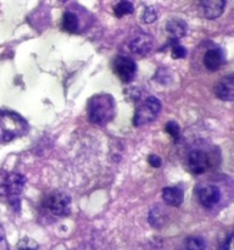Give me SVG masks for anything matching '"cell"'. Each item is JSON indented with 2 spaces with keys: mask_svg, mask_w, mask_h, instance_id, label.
<instances>
[{
  "mask_svg": "<svg viewBox=\"0 0 234 250\" xmlns=\"http://www.w3.org/2000/svg\"><path fill=\"white\" fill-rule=\"evenodd\" d=\"M188 166L194 175H202L210 166L209 155L200 149L190 151L188 156Z\"/></svg>",
  "mask_w": 234,
  "mask_h": 250,
  "instance_id": "obj_8",
  "label": "cell"
},
{
  "mask_svg": "<svg viewBox=\"0 0 234 250\" xmlns=\"http://www.w3.org/2000/svg\"><path fill=\"white\" fill-rule=\"evenodd\" d=\"M114 71L119 80L124 83L133 81L136 73V65L131 58L127 56H117L114 61Z\"/></svg>",
  "mask_w": 234,
  "mask_h": 250,
  "instance_id": "obj_6",
  "label": "cell"
},
{
  "mask_svg": "<svg viewBox=\"0 0 234 250\" xmlns=\"http://www.w3.org/2000/svg\"><path fill=\"white\" fill-rule=\"evenodd\" d=\"M232 242H233V234H229L228 238L219 246L218 250H232Z\"/></svg>",
  "mask_w": 234,
  "mask_h": 250,
  "instance_id": "obj_24",
  "label": "cell"
},
{
  "mask_svg": "<svg viewBox=\"0 0 234 250\" xmlns=\"http://www.w3.org/2000/svg\"><path fill=\"white\" fill-rule=\"evenodd\" d=\"M200 4L204 16L209 20H214L223 14L226 0H201Z\"/></svg>",
  "mask_w": 234,
  "mask_h": 250,
  "instance_id": "obj_11",
  "label": "cell"
},
{
  "mask_svg": "<svg viewBox=\"0 0 234 250\" xmlns=\"http://www.w3.org/2000/svg\"><path fill=\"white\" fill-rule=\"evenodd\" d=\"M148 161H149V164L153 166V167H156V168L160 167L161 164H162V160H161L160 156L155 155V154H151V155H149Z\"/></svg>",
  "mask_w": 234,
  "mask_h": 250,
  "instance_id": "obj_22",
  "label": "cell"
},
{
  "mask_svg": "<svg viewBox=\"0 0 234 250\" xmlns=\"http://www.w3.org/2000/svg\"><path fill=\"white\" fill-rule=\"evenodd\" d=\"M178 41H171L168 45H171L172 48V58L173 59H183L187 55V50H185L184 46H182L180 44L177 43Z\"/></svg>",
  "mask_w": 234,
  "mask_h": 250,
  "instance_id": "obj_19",
  "label": "cell"
},
{
  "mask_svg": "<svg viewBox=\"0 0 234 250\" xmlns=\"http://www.w3.org/2000/svg\"><path fill=\"white\" fill-rule=\"evenodd\" d=\"M162 199L167 205L177 208L184 202V193L179 187H167L162 189Z\"/></svg>",
  "mask_w": 234,
  "mask_h": 250,
  "instance_id": "obj_13",
  "label": "cell"
},
{
  "mask_svg": "<svg viewBox=\"0 0 234 250\" xmlns=\"http://www.w3.org/2000/svg\"><path fill=\"white\" fill-rule=\"evenodd\" d=\"M161 111V102L155 97H148L138 105L133 117L134 126H143L153 122Z\"/></svg>",
  "mask_w": 234,
  "mask_h": 250,
  "instance_id": "obj_4",
  "label": "cell"
},
{
  "mask_svg": "<svg viewBox=\"0 0 234 250\" xmlns=\"http://www.w3.org/2000/svg\"><path fill=\"white\" fill-rule=\"evenodd\" d=\"M78 26H79V22H78L77 16L73 12L66 11L62 17L63 29L66 32H70V33H76L78 31Z\"/></svg>",
  "mask_w": 234,
  "mask_h": 250,
  "instance_id": "obj_15",
  "label": "cell"
},
{
  "mask_svg": "<svg viewBox=\"0 0 234 250\" xmlns=\"http://www.w3.org/2000/svg\"><path fill=\"white\" fill-rule=\"evenodd\" d=\"M165 129L166 132H167L168 134H170L171 137H172L175 141H178V138H179V126H178L177 122H167L165 126Z\"/></svg>",
  "mask_w": 234,
  "mask_h": 250,
  "instance_id": "obj_21",
  "label": "cell"
},
{
  "mask_svg": "<svg viewBox=\"0 0 234 250\" xmlns=\"http://www.w3.org/2000/svg\"><path fill=\"white\" fill-rule=\"evenodd\" d=\"M114 11H115V15H116V17L121 19V17L124 16V15L133 14L134 6L129 0H121V1L114 7Z\"/></svg>",
  "mask_w": 234,
  "mask_h": 250,
  "instance_id": "obj_16",
  "label": "cell"
},
{
  "mask_svg": "<svg viewBox=\"0 0 234 250\" xmlns=\"http://www.w3.org/2000/svg\"><path fill=\"white\" fill-rule=\"evenodd\" d=\"M214 94L217 98L224 102H233L234 100V77L233 75H229L219 81L214 88Z\"/></svg>",
  "mask_w": 234,
  "mask_h": 250,
  "instance_id": "obj_10",
  "label": "cell"
},
{
  "mask_svg": "<svg viewBox=\"0 0 234 250\" xmlns=\"http://www.w3.org/2000/svg\"><path fill=\"white\" fill-rule=\"evenodd\" d=\"M166 31L170 34L171 41H178L187 34V23L183 20L172 19L166 23Z\"/></svg>",
  "mask_w": 234,
  "mask_h": 250,
  "instance_id": "obj_14",
  "label": "cell"
},
{
  "mask_svg": "<svg viewBox=\"0 0 234 250\" xmlns=\"http://www.w3.org/2000/svg\"><path fill=\"white\" fill-rule=\"evenodd\" d=\"M26 178L23 175L16 172H10L0 178V197L6 199L16 211L21 208L20 195L24 188Z\"/></svg>",
  "mask_w": 234,
  "mask_h": 250,
  "instance_id": "obj_3",
  "label": "cell"
},
{
  "mask_svg": "<svg viewBox=\"0 0 234 250\" xmlns=\"http://www.w3.org/2000/svg\"><path fill=\"white\" fill-rule=\"evenodd\" d=\"M185 250H205L206 244L200 237H189L184 243Z\"/></svg>",
  "mask_w": 234,
  "mask_h": 250,
  "instance_id": "obj_17",
  "label": "cell"
},
{
  "mask_svg": "<svg viewBox=\"0 0 234 250\" xmlns=\"http://www.w3.org/2000/svg\"><path fill=\"white\" fill-rule=\"evenodd\" d=\"M60 1H67V0H60Z\"/></svg>",
  "mask_w": 234,
  "mask_h": 250,
  "instance_id": "obj_25",
  "label": "cell"
},
{
  "mask_svg": "<svg viewBox=\"0 0 234 250\" xmlns=\"http://www.w3.org/2000/svg\"><path fill=\"white\" fill-rule=\"evenodd\" d=\"M153 37L146 33H139L129 42V50L136 55H146L153 49Z\"/></svg>",
  "mask_w": 234,
  "mask_h": 250,
  "instance_id": "obj_9",
  "label": "cell"
},
{
  "mask_svg": "<svg viewBox=\"0 0 234 250\" xmlns=\"http://www.w3.org/2000/svg\"><path fill=\"white\" fill-rule=\"evenodd\" d=\"M0 250H9V244H7L6 237H5V231L0 226Z\"/></svg>",
  "mask_w": 234,
  "mask_h": 250,
  "instance_id": "obj_23",
  "label": "cell"
},
{
  "mask_svg": "<svg viewBox=\"0 0 234 250\" xmlns=\"http://www.w3.org/2000/svg\"><path fill=\"white\" fill-rule=\"evenodd\" d=\"M43 208L54 216H67L71 211V198L66 193H53L43 200Z\"/></svg>",
  "mask_w": 234,
  "mask_h": 250,
  "instance_id": "obj_5",
  "label": "cell"
},
{
  "mask_svg": "<svg viewBox=\"0 0 234 250\" xmlns=\"http://www.w3.org/2000/svg\"><path fill=\"white\" fill-rule=\"evenodd\" d=\"M28 122L19 114L0 110V143H7L28 133Z\"/></svg>",
  "mask_w": 234,
  "mask_h": 250,
  "instance_id": "obj_2",
  "label": "cell"
},
{
  "mask_svg": "<svg viewBox=\"0 0 234 250\" xmlns=\"http://www.w3.org/2000/svg\"><path fill=\"white\" fill-rule=\"evenodd\" d=\"M39 246L34 239L32 238H22L15 247V250H38Z\"/></svg>",
  "mask_w": 234,
  "mask_h": 250,
  "instance_id": "obj_18",
  "label": "cell"
},
{
  "mask_svg": "<svg viewBox=\"0 0 234 250\" xmlns=\"http://www.w3.org/2000/svg\"><path fill=\"white\" fill-rule=\"evenodd\" d=\"M157 20V11L155 10V7L149 6L144 10L143 12V22L144 23H153Z\"/></svg>",
  "mask_w": 234,
  "mask_h": 250,
  "instance_id": "obj_20",
  "label": "cell"
},
{
  "mask_svg": "<svg viewBox=\"0 0 234 250\" xmlns=\"http://www.w3.org/2000/svg\"><path fill=\"white\" fill-rule=\"evenodd\" d=\"M88 120L98 126H105L115 116L116 105L115 99L110 94H97L88 100Z\"/></svg>",
  "mask_w": 234,
  "mask_h": 250,
  "instance_id": "obj_1",
  "label": "cell"
},
{
  "mask_svg": "<svg viewBox=\"0 0 234 250\" xmlns=\"http://www.w3.org/2000/svg\"><path fill=\"white\" fill-rule=\"evenodd\" d=\"M226 61V55L221 48L210 49L204 55V65L210 71H216L221 67Z\"/></svg>",
  "mask_w": 234,
  "mask_h": 250,
  "instance_id": "obj_12",
  "label": "cell"
},
{
  "mask_svg": "<svg viewBox=\"0 0 234 250\" xmlns=\"http://www.w3.org/2000/svg\"><path fill=\"white\" fill-rule=\"evenodd\" d=\"M197 197L202 207L206 209H212L221 200V192L214 185H204L197 189Z\"/></svg>",
  "mask_w": 234,
  "mask_h": 250,
  "instance_id": "obj_7",
  "label": "cell"
}]
</instances>
